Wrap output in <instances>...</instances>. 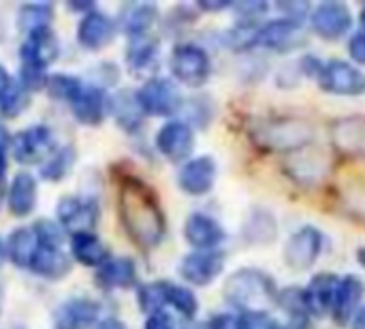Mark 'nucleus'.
Listing matches in <instances>:
<instances>
[{
	"label": "nucleus",
	"mask_w": 365,
	"mask_h": 329,
	"mask_svg": "<svg viewBox=\"0 0 365 329\" xmlns=\"http://www.w3.org/2000/svg\"><path fill=\"white\" fill-rule=\"evenodd\" d=\"M51 15H53V6L51 4H41V2L24 4L19 9V13H17V26L28 36L32 32H38V30L49 28Z\"/></svg>",
	"instance_id": "31"
},
{
	"label": "nucleus",
	"mask_w": 365,
	"mask_h": 329,
	"mask_svg": "<svg viewBox=\"0 0 365 329\" xmlns=\"http://www.w3.org/2000/svg\"><path fill=\"white\" fill-rule=\"evenodd\" d=\"M297 39H299V24L293 19L280 17V19H272L265 26L257 28L255 45L284 51V49H291L297 43Z\"/></svg>",
	"instance_id": "20"
},
{
	"label": "nucleus",
	"mask_w": 365,
	"mask_h": 329,
	"mask_svg": "<svg viewBox=\"0 0 365 329\" xmlns=\"http://www.w3.org/2000/svg\"><path fill=\"white\" fill-rule=\"evenodd\" d=\"M216 173H218V167L212 156H197L182 165L178 173V184L186 195L203 197L214 188Z\"/></svg>",
	"instance_id": "14"
},
{
	"label": "nucleus",
	"mask_w": 365,
	"mask_h": 329,
	"mask_svg": "<svg viewBox=\"0 0 365 329\" xmlns=\"http://www.w3.org/2000/svg\"><path fill=\"white\" fill-rule=\"evenodd\" d=\"M156 51H158V43L150 34L133 36L126 47V64L133 71H141L152 64V60L156 58Z\"/></svg>",
	"instance_id": "32"
},
{
	"label": "nucleus",
	"mask_w": 365,
	"mask_h": 329,
	"mask_svg": "<svg viewBox=\"0 0 365 329\" xmlns=\"http://www.w3.org/2000/svg\"><path fill=\"white\" fill-rule=\"evenodd\" d=\"M58 56H60V43L51 28L28 34L19 49L21 69H32V71H43V73L49 64L58 60Z\"/></svg>",
	"instance_id": "13"
},
{
	"label": "nucleus",
	"mask_w": 365,
	"mask_h": 329,
	"mask_svg": "<svg viewBox=\"0 0 365 329\" xmlns=\"http://www.w3.org/2000/svg\"><path fill=\"white\" fill-rule=\"evenodd\" d=\"M349 212L365 223V195H349Z\"/></svg>",
	"instance_id": "42"
},
{
	"label": "nucleus",
	"mask_w": 365,
	"mask_h": 329,
	"mask_svg": "<svg viewBox=\"0 0 365 329\" xmlns=\"http://www.w3.org/2000/svg\"><path fill=\"white\" fill-rule=\"evenodd\" d=\"M75 161H77L75 148L73 146H62L41 165V178L47 180V182H60L62 178H66L71 173Z\"/></svg>",
	"instance_id": "30"
},
{
	"label": "nucleus",
	"mask_w": 365,
	"mask_h": 329,
	"mask_svg": "<svg viewBox=\"0 0 365 329\" xmlns=\"http://www.w3.org/2000/svg\"><path fill=\"white\" fill-rule=\"evenodd\" d=\"M319 83L325 92L340 96H357L365 92V75L344 60H329L321 64Z\"/></svg>",
	"instance_id": "8"
},
{
	"label": "nucleus",
	"mask_w": 365,
	"mask_h": 329,
	"mask_svg": "<svg viewBox=\"0 0 365 329\" xmlns=\"http://www.w3.org/2000/svg\"><path fill=\"white\" fill-rule=\"evenodd\" d=\"M71 259L86 268H101L109 261V248L94 233L71 236Z\"/></svg>",
	"instance_id": "26"
},
{
	"label": "nucleus",
	"mask_w": 365,
	"mask_h": 329,
	"mask_svg": "<svg viewBox=\"0 0 365 329\" xmlns=\"http://www.w3.org/2000/svg\"><path fill=\"white\" fill-rule=\"evenodd\" d=\"M13 156L21 165H43L58 148L51 128L34 124L19 131L13 139Z\"/></svg>",
	"instance_id": "6"
},
{
	"label": "nucleus",
	"mask_w": 365,
	"mask_h": 329,
	"mask_svg": "<svg viewBox=\"0 0 365 329\" xmlns=\"http://www.w3.org/2000/svg\"><path fill=\"white\" fill-rule=\"evenodd\" d=\"M36 199H38V186L34 176H30L28 171L17 173L6 188V201L11 214L17 218L30 216L36 208Z\"/></svg>",
	"instance_id": "21"
},
{
	"label": "nucleus",
	"mask_w": 365,
	"mask_h": 329,
	"mask_svg": "<svg viewBox=\"0 0 365 329\" xmlns=\"http://www.w3.org/2000/svg\"><path fill=\"white\" fill-rule=\"evenodd\" d=\"M118 214L122 227L135 244L154 248L165 238V214L156 193L139 178H124L118 193Z\"/></svg>",
	"instance_id": "1"
},
{
	"label": "nucleus",
	"mask_w": 365,
	"mask_h": 329,
	"mask_svg": "<svg viewBox=\"0 0 365 329\" xmlns=\"http://www.w3.org/2000/svg\"><path fill=\"white\" fill-rule=\"evenodd\" d=\"M321 250H323V233L317 227L306 225L287 240L284 263L295 272L310 270L321 257Z\"/></svg>",
	"instance_id": "7"
},
{
	"label": "nucleus",
	"mask_w": 365,
	"mask_h": 329,
	"mask_svg": "<svg viewBox=\"0 0 365 329\" xmlns=\"http://www.w3.org/2000/svg\"><path fill=\"white\" fill-rule=\"evenodd\" d=\"M158 19V9L154 4H145V2H139V4H128L122 13V30L126 34L133 36H141V34H148L150 28L156 24Z\"/></svg>",
	"instance_id": "29"
},
{
	"label": "nucleus",
	"mask_w": 365,
	"mask_h": 329,
	"mask_svg": "<svg viewBox=\"0 0 365 329\" xmlns=\"http://www.w3.org/2000/svg\"><path fill=\"white\" fill-rule=\"evenodd\" d=\"M334 146L351 156H365V116L342 118L331 126Z\"/></svg>",
	"instance_id": "22"
},
{
	"label": "nucleus",
	"mask_w": 365,
	"mask_h": 329,
	"mask_svg": "<svg viewBox=\"0 0 365 329\" xmlns=\"http://www.w3.org/2000/svg\"><path fill=\"white\" fill-rule=\"evenodd\" d=\"M11 146V137H9V131L4 128V124H0V171L4 173V167H6V150Z\"/></svg>",
	"instance_id": "44"
},
{
	"label": "nucleus",
	"mask_w": 365,
	"mask_h": 329,
	"mask_svg": "<svg viewBox=\"0 0 365 329\" xmlns=\"http://www.w3.org/2000/svg\"><path fill=\"white\" fill-rule=\"evenodd\" d=\"M312 30L325 41L342 39L353 26V13L344 2H323L310 13Z\"/></svg>",
	"instance_id": "11"
},
{
	"label": "nucleus",
	"mask_w": 365,
	"mask_h": 329,
	"mask_svg": "<svg viewBox=\"0 0 365 329\" xmlns=\"http://www.w3.org/2000/svg\"><path fill=\"white\" fill-rule=\"evenodd\" d=\"M94 329H128L122 321H118V319H103V321H98Z\"/></svg>",
	"instance_id": "46"
},
{
	"label": "nucleus",
	"mask_w": 365,
	"mask_h": 329,
	"mask_svg": "<svg viewBox=\"0 0 365 329\" xmlns=\"http://www.w3.org/2000/svg\"><path fill=\"white\" fill-rule=\"evenodd\" d=\"M73 116L86 124V126H98L107 111H111V103L107 98V94L103 92V88L98 86H83L79 90V94L73 98L71 103Z\"/></svg>",
	"instance_id": "18"
},
{
	"label": "nucleus",
	"mask_w": 365,
	"mask_h": 329,
	"mask_svg": "<svg viewBox=\"0 0 365 329\" xmlns=\"http://www.w3.org/2000/svg\"><path fill=\"white\" fill-rule=\"evenodd\" d=\"M225 255L220 250H195L180 263V274L188 285L207 287L225 270Z\"/></svg>",
	"instance_id": "12"
},
{
	"label": "nucleus",
	"mask_w": 365,
	"mask_h": 329,
	"mask_svg": "<svg viewBox=\"0 0 365 329\" xmlns=\"http://www.w3.org/2000/svg\"><path fill=\"white\" fill-rule=\"evenodd\" d=\"M71 268H73V261L62 248L38 246L28 270L34 276L45 278V280H62L71 274Z\"/></svg>",
	"instance_id": "23"
},
{
	"label": "nucleus",
	"mask_w": 365,
	"mask_h": 329,
	"mask_svg": "<svg viewBox=\"0 0 365 329\" xmlns=\"http://www.w3.org/2000/svg\"><path fill=\"white\" fill-rule=\"evenodd\" d=\"M184 238L195 250H216L225 242L227 233L216 218L195 212L184 223Z\"/></svg>",
	"instance_id": "17"
},
{
	"label": "nucleus",
	"mask_w": 365,
	"mask_h": 329,
	"mask_svg": "<svg viewBox=\"0 0 365 329\" xmlns=\"http://www.w3.org/2000/svg\"><path fill=\"white\" fill-rule=\"evenodd\" d=\"M361 24H364V26H365V6H364V9H361Z\"/></svg>",
	"instance_id": "51"
},
{
	"label": "nucleus",
	"mask_w": 365,
	"mask_h": 329,
	"mask_svg": "<svg viewBox=\"0 0 365 329\" xmlns=\"http://www.w3.org/2000/svg\"><path fill=\"white\" fill-rule=\"evenodd\" d=\"M101 304L92 298H71L53 313L56 329H90L98 323Z\"/></svg>",
	"instance_id": "15"
},
{
	"label": "nucleus",
	"mask_w": 365,
	"mask_h": 329,
	"mask_svg": "<svg viewBox=\"0 0 365 329\" xmlns=\"http://www.w3.org/2000/svg\"><path fill=\"white\" fill-rule=\"evenodd\" d=\"M28 105H30V90L19 79L15 81L11 79L9 88L0 98V113L4 118H17L28 109Z\"/></svg>",
	"instance_id": "34"
},
{
	"label": "nucleus",
	"mask_w": 365,
	"mask_h": 329,
	"mask_svg": "<svg viewBox=\"0 0 365 329\" xmlns=\"http://www.w3.org/2000/svg\"><path fill=\"white\" fill-rule=\"evenodd\" d=\"M45 86H47V92H49L51 98L68 103V105L79 94V90L83 88V83L75 75H64V73H56V75L47 77Z\"/></svg>",
	"instance_id": "35"
},
{
	"label": "nucleus",
	"mask_w": 365,
	"mask_h": 329,
	"mask_svg": "<svg viewBox=\"0 0 365 329\" xmlns=\"http://www.w3.org/2000/svg\"><path fill=\"white\" fill-rule=\"evenodd\" d=\"M163 291H165V304L173 306L182 317L186 319H195L197 310H199V302L195 298V293L182 285L175 283H167L163 280Z\"/></svg>",
	"instance_id": "33"
},
{
	"label": "nucleus",
	"mask_w": 365,
	"mask_h": 329,
	"mask_svg": "<svg viewBox=\"0 0 365 329\" xmlns=\"http://www.w3.org/2000/svg\"><path fill=\"white\" fill-rule=\"evenodd\" d=\"M34 236L38 240V246H47V248H62L66 242V231L51 221H36L34 223Z\"/></svg>",
	"instance_id": "37"
},
{
	"label": "nucleus",
	"mask_w": 365,
	"mask_h": 329,
	"mask_svg": "<svg viewBox=\"0 0 365 329\" xmlns=\"http://www.w3.org/2000/svg\"><path fill=\"white\" fill-rule=\"evenodd\" d=\"M357 261H359V263L365 268V246H361V248L357 250Z\"/></svg>",
	"instance_id": "50"
},
{
	"label": "nucleus",
	"mask_w": 365,
	"mask_h": 329,
	"mask_svg": "<svg viewBox=\"0 0 365 329\" xmlns=\"http://www.w3.org/2000/svg\"><path fill=\"white\" fill-rule=\"evenodd\" d=\"M338 283H340V278L334 274H319L310 280V285L304 289L308 315L323 317V315L331 313V304H334Z\"/></svg>",
	"instance_id": "25"
},
{
	"label": "nucleus",
	"mask_w": 365,
	"mask_h": 329,
	"mask_svg": "<svg viewBox=\"0 0 365 329\" xmlns=\"http://www.w3.org/2000/svg\"><path fill=\"white\" fill-rule=\"evenodd\" d=\"M349 54H351V58L357 64H364L365 66V30L351 36V41H349Z\"/></svg>",
	"instance_id": "39"
},
{
	"label": "nucleus",
	"mask_w": 365,
	"mask_h": 329,
	"mask_svg": "<svg viewBox=\"0 0 365 329\" xmlns=\"http://www.w3.org/2000/svg\"><path fill=\"white\" fill-rule=\"evenodd\" d=\"M225 300L242 313H263L267 304L278 300V289L265 272L246 268L227 278Z\"/></svg>",
	"instance_id": "2"
},
{
	"label": "nucleus",
	"mask_w": 365,
	"mask_h": 329,
	"mask_svg": "<svg viewBox=\"0 0 365 329\" xmlns=\"http://www.w3.org/2000/svg\"><path fill=\"white\" fill-rule=\"evenodd\" d=\"M158 152L171 163H186L195 150V133L188 122L169 120L156 133Z\"/></svg>",
	"instance_id": "10"
},
{
	"label": "nucleus",
	"mask_w": 365,
	"mask_h": 329,
	"mask_svg": "<svg viewBox=\"0 0 365 329\" xmlns=\"http://www.w3.org/2000/svg\"><path fill=\"white\" fill-rule=\"evenodd\" d=\"M0 255H2V242H0Z\"/></svg>",
	"instance_id": "52"
},
{
	"label": "nucleus",
	"mask_w": 365,
	"mask_h": 329,
	"mask_svg": "<svg viewBox=\"0 0 365 329\" xmlns=\"http://www.w3.org/2000/svg\"><path fill=\"white\" fill-rule=\"evenodd\" d=\"M58 221L64 231L75 233H92L98 223V206L90 197H62L58 201Z\"/></svg>",
	"instance_id": "9"
},
{
	"label": "nucleus",
	"mask_w": 365,
	"mask_h": 329,
	"mask_svg": "<svg viewBox=\"0 0 365 329\" xmlns=\"http://www.w3.org/2000/svg\"><path fill=\"white\" fill-rule=\"evenodd\" d=\"M255 139L269 152H293L306 148L314 139V126L295 118L272 120L255 131Z\"/></svg>",
	"instance_id": "3"
},
{
	"label": "nucleus",
	"mask_w": 365,
	"mask_h": 329,
	"mask_svg": "<svg viewBox=\"0 0 365 329\" xmlns=\"http://www.w3.org/2000/svg\"><path fill=\"white\" fill-rule=\"evenodd\" d=\"M9 83H11V77H9V73L4 71V66L0 64V98H2V94H4V90L9 88Z\"/></svg>",
	"instance_id": "47"
},
{
	"label": "nucleus",
	"mask_w": 365,
	"mask_h": 329,
	"mask_svg": "<svg viewBox=\"0 0 365 329\" xmlns=\"http://www.w3.org/2000/svg\"><path fill=\"white\" fill-rule=\"evenodd\" d=\"M289 169L297 171V180H302V182H308V178H310V182H319L321 176L327 171V167L321 165V158H310V156H302L299 161H293L289 165Z\"/></svg>",
	"instance_id": "38"
},
{
	"label": "nucleus",
	"mask_w": 365,
	"mask_h": 329,
	"mask_svg": "<svg viewBox=\"0 0 365 329\" xmlns=\"http://www.w3.org/2000/svg\"><path fill=\"white\" fill-rule=\"evenodd\" d=\"M137 302L139 308L148 315L160 313L165 304V291H163V280L160 283H148L137 289Z\"/></svg>",
	"instance_id": "36"
},
{
	"label": "nucleus",
	"mask_w": 365,
	"mask_h": 329,
	"mask_svg": "<svg viewBox=\"0 0 365 329\" xmlns=\"http://www.w3.org/2000/svg\"><path fill=\"white\" fill-rule=\"evenodd\" d=\"M96 285L107 289V291H115V289H130L137 285V265L133 259L128 257H118V259H109L107 263H103L96 272Z\"/></svg>",
	"instance_id": "24"
},
{
	"label": "nucleus",
	"mask_w": 365,
	"mask_h": 329,
	"mask_svg": "<svg viewBox=\"0 0 365 329\" xmlns=\"http://www.w3.org/2000/svg\"><path fill=\"white\" fill-rule=\"evenodd\" d=\"M171 73L184 86L201 88L212 73V62L207 51L195 43L178 45L171 54Z\"/></svg>",
	"instance_id": "4"
},
{
	"label": "nucleus",
	"mask_w": 365,
	"mask_h": 329,
	"mask_svg": "<svg viewBox=\"0 0 365 329\" xmlns=\"http://www.w3.org/2000/svg\"><path fill=\"white\" fill-rule=\"evenodd\" d=\"M6 184H4V173L0 171V206H2V201H4V197H6Z\"/></svg>",
	"instance_id": "49"
},
{
	"label": "nucleus",
	"mask_w": 365,
	"mask_h": 329,
	"mask_svg": "<svg viewBox=\"0 0 365 329\" xmlns=\"http://www.w3.org/2000/svg\"><path fill=\"white\" fill-rule=\"evenodd\" d=\"M237 11L244 17H257V15L267 11V4H263V2H244V4H237Z\"/></svg>",
	"instance_id": "43"
},
{
	"label": "nucleus",
	"mask_w": 365,
	"mask_h": 329,
	"mask_svg": "<svg viewBox=\"0 0 365 329\" xmlns=\"http://www.w3.org/2000/svg\"><path fill=\"white\" fill-rule=\"evenodd\" d=\"M353 329H365V308H359V313L353 319Z\"/></svg>",
	"instance_id": "48"
},
{
	"label": "nucleus",
	"mask_w": 365,
	"mask_h": 329,
	"mask_svg": "<svg viewBox=\"0 0 365 329\" xmlns=\"http://www.w3.org/2000/svg\"><path fill=\"white\" fill-rule=\"evenodd\" d=\"M111 113L118 122V126H122L126 133H135L143 126V109L137 101V94L130 92V90H124L120 92L113 103H111Z\"/></svg>",
	"instance_id": "28"
},
{
	"label": "nucleus",
	"mask_w": 365,
	"mask_h": 329,
	"mask_svg": "<svg viewBox=\"0 0 365 329\" xmlns=\"http://www.w3.org/2000/svg\"><path fill=\"white\" fill-rule=\"evenodd\" d=\"M199 6L205 9V11H222V9L231 6V2H227V0H214V2L212 0H201Z\"/></svg>",
	"instance_id": "45"
},
{
	"label": "nucleus",
	"mask_w": 365,
	"mask_h": 329,
	"mask_svg": "<svg viewBox=\"0 0 365 329\" xmlns=\"http://www.w3.org/2000/svg\"><path fill=\"white\" fill-rule=\"evenodd\" d=\"M115 34H118L115 21L107 13H101V11L83 13L77 26V41L83 49H90V51H98L107 47L115 39Z\"/></svg>",
	"instance_id": "16"
},
{
	"label": "nucleus",
	"mask_w": 365,
	"mask_h": 329,
	"mask_svg": "<svg viewBox=\"0 0 365 329\" xmlns=\"http://www.w3.org/2000/svg\"><path fill=\"white\" fill-rule=\"evenodd\" d=\"M135 94L145 116L169 118L182 107V94L178 86L167 77L148 79Z\"/></svg>",
	"instance_id": "5"
},
{
	"label": "nucleus",
	"mask_w": 365,
	"mask_h": 329,
	"mask_svg": "<svg viewBox=\"0 0 365 329\" xmlns=\"http://www.w3.org/2000/svg\"><path fill=\"white\" fill-rule=\"evenodd\" d=\"M145 329H175V323L165 310H160V313H154V315L148 317Z\"/></svg>",
	"instance_id": "41"
},
{
	"label": "nucleus",
	"mask_w": 365,
	"mask_h": 329,
	"mask_svg": "<svg viewBox=\"0 0 365 329\" xmlns=\"http://www.w3.org/2000/svg\"><path fill=\"white\" fill-rule=\"evenodd\" d=\"M361 298H364V283L357 276L340 278L331 304V317L340 328H346L351 319L359 313Z\"/></svg>",
	"instance_id": "19"
},
{
	"label": "nucleus",
	"mask_w": 365,
	"mask_h": 329,
	"mask_svg": "<svg viewBox=\"0 0 365 329\" xmlns=\"http://www.w3.org/2000/svg\"><path fill=\"white\" fill-rule=\"evenodd\" d=\"M36 248H38V240L34 236V229L32 227H19V229H15L9 236L6 257H9V261L13 265L28 270L30 263H32V259H34Z\"/></svg>",
	"instance_id": "27"
},
{
	"label": "nucleus",
	"mask_w": 365,
	"mask_h": 329,
	"mask_svg": "<svg viewBox=\"0 0 365 329\" xmlns=\"http://www.w3.org/2000/svg\"><path fill=\"white\" fill-rule=\"evenodd\" d=\"M207 329H242V315H216Z\"/></svg>",
	"instance_id": "40"
}]
</instances>
